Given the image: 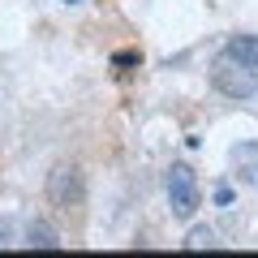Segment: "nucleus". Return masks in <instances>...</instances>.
Returning <instances> with one entry per match:
<instances>
[{
	"mask_svg": "<svg viewBox=\"0 0 258 258\" xmlns=\"http://www.w3.org/2000/svg\"><path fill=\"white\" fill-rule=\"evenodd\" d=\"M185 249H215V232L211 228H194L185 237Z\"/></svg>",
	"mask_w": 258,
	"mask_h": 258,
	"instance_id": "obj_7",
	"label": "nucleus"
},
{
	"mask_svg": "<svg viewBox=\"0 0 258 258\" xmlns=\"http://www.w3.org/2000/svg\"><path fill=\"white\" fill-rule=\"evenodd\" d=\"M211 86H215L220 95H228V99H249V95H258V69L220 56L215 69H211Z\"/></svg>",
	"mask_w": 258,
	"mask_h": 258,
	"instance_id": "obj_2",
	"label": "nucleus"
},
{
	"mask_svg": "<svg viewBox=\"0 0 258 258\" xmlns=\"http://www.w3.org/2000/svg\"><path fill=\"white\" fill-rule=\"evenodd\" d=\"M232 168L245 185H258V142H241L232 147Z\"/></svg>",
	"mask_w": 258,
	"mask_h": 258,
	"instance_id": "obj_4",
	"label": "nucleus"
},
{
	"mask_svg": "<svg viewBox=\"0 0 258 258\" xmlns=\"http://www.w3.org/2000/svg\"><path fill=\"white\" fill-rule=\"evenodd\" d=\"M47 203L69 211V207H82V172L74 164H56L47 172Z\"/></svg>",
	"mask_w": 258,
	"mask_h": 258,
	"instance_id": "obj_3",
	"label": "nucleus"
},
{
	"mask_svg": "<svg viewBox=\"0 0 258 258\" xmlns=\"http://www.w3.org/2000/svg\"><path fill=\"white\" fill-rule=\"evenodd\" d=\"M168 207H172L176 220H189V215L203 207V189H198V176H194L189 164L168 168Z\"/></svg>",
	"mask_w": 258,
	"mask_h": 258,
	"instance_id": "obj_1",
	"label": "nucleus"
},
{
	"mask_svg": "<svg viewBox=\"0 0 258 258\" xmlns=\"http://www.w3.org/2000/svg\"><path fill=\"white\" fill-rule=\"evenodd\" d=\"M9 241V220H0V245Z\"/></svg>",
	"mask_w": 258,
	"mask_h": 258,
	"instance_id": "obj_8",
	"label": "nucleus"
},
{
	"mask_svg": "<svg viewBox=\"0 0 258 258\" xmlns=\"http://www.w3.org/2000/svg\"><path fill=\"white\" fill-rule=\"evenodd\" d=\"M64 5H82V0H64Z\"/></svg>",
	"mask_w": 258,
	"mask_h": 258,
	"instance_id": "obj_9",
	"label": "nucleus"
},
{
	"mask_svg": "<svg viewBox=\"0 0 258 258\" xmlns=\"http://www.w3.org/2000/svg\"><path fill=\"white\" fill-rule=\"evenodd\" d=\"M26 245L30 249H60V232H56L47 220H35L26 228Z\"/></svg>",
	"mask_w": 258,
	"mask_h": 258,
	"instance_id": "obj_6",
	"label": "nucleus"
},
{
	"mask_svg": "<svg viewBox=\"0 0 258 258\" xmlns=\"http://www.w3.org/2000/svg\"><path fill=\"white\" fill-rule=\"evenodd\" d=\"M224 56L237 64H249V69H258V35H237L224 43Z\"/></svg>",
	"mask_w": 258,
	"mask_h": 258,
	"instance_id": "obj_5",
	"label": "nucleus"
}]
</instances>
